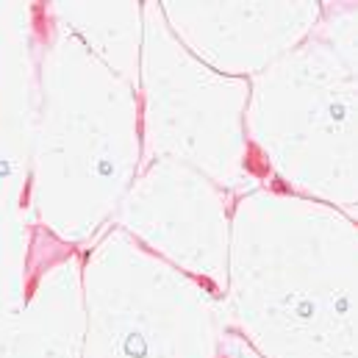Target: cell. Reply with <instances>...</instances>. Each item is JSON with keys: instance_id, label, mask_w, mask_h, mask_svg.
I'll return each instance as SVG.
<instances>
[{"instance_id": "6da1fadb", "label": "cell", "mask_w": 358, "mask_h": 358, "mask_svg": "<svg viewBox=\"0 0 358 358\" xmlns=\"http://www.w3.org/2000/svg\"><path fill=\"white\" fill-rule=\"evenodd\" d=\"M142 76L148 92L150 142L162 159L203 162L222 176L220 156L228 150L239 114L228 108L248 97V87L234 81L183 48L159 8H145Z\"/></svg>"}, {"instance_id": "7a4b0ae2", "label": "cell", "mask_w": 358, "mask_h": 358, "mask_svg": "<svg viewBox=\"0 0 358 358\" xmlns=\"http://www.w3.org/2000/svg\"><path fill=\"white\" fill-rule=\"evenodd\" d=\"M125 222L153 250L167 253L189 272H222L217 259L225 236L222 194L214 180L192 173L178 159H159L150 167L128 200Z\"/></svg>"}]
</instances>
